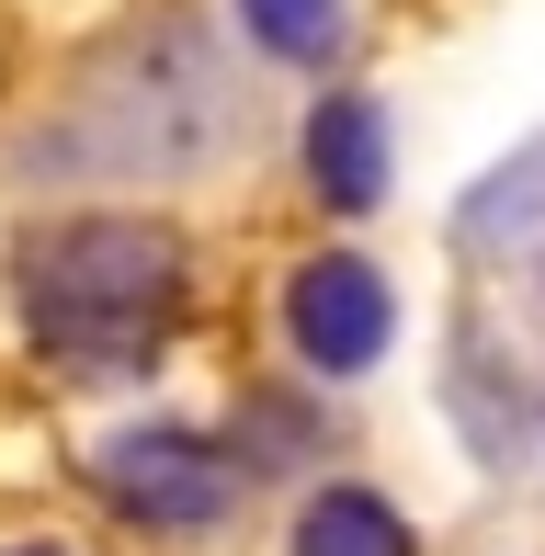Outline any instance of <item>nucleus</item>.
Wrapping results in <instances>:
<instances>
[{
	"label": "nucleus",
	"instance_id": "nucleus-2",
	"mask_svg": "<svg viewBox=\"0 0 545 556\" xmlns=\"http://www.w3.org/2000/svg\"><path fill=\"white\" fill-rule=\"evenodd\" d=\"M103 500L148 534H205L239 511V454L205 432H126L103 443Z\"/></svg>",
	"mask_w": 545,
	"mask_h": 556
},
{
	"label": "nucleus",
	"instance_id": "nucleus-6",
	"mask_svg": "<svg viewBox=\"0 0 545 556\" xmlns=\"http://www.w3.org/2000/svg\"><path fill=\"white\" fill-rule=\"evenodd\" d=\"M239 23H251L272 58H295V68L341 46V0H239Z\"/></svg>",
	"mask_w": 545,
	"mask_h": 556
},
{
	"label": "nucleus",
	"instance_id": "nucleus-7",
	"mask_svg": "<svg viewBox=\"0 0 545 556\" xmlns=\"http://www.w3.org/2000/svg\"><path fill=\"white\" fill-rule=\"evenodd\" d=\"M23 556H58V545H23Z\"/></svg>",
	"mask_w": 545,
	"mask_h": 556
},
{
	"label": "nucleus",
	"instance_id": "nucleus-1",
	"mask_svg": "<svg viewBox=\"0 0 545 556\" xmlns=\"http://www.w3.org/2000/svg\"><path fill=\"white\" fill-rule=\"evenodd\" d=\"M182 318V239L148 216H68L23 239V330L68 375H137Z\"/></svg>",
	"mask_w": 545,
	"mask_h": 556
},
{
	"label": "nucleus",
	"instance_id": "nucleus-4",
	"mask_svg": "<svg viewBox=\"0 0 545 556\" xmlns=\"http://www.w3.org/2000/svg\"><path fill=\"white\" fill-rule=\"evenodd\" d=\"M307 170H318V193H330L341 216L386 205V114L364 103V91H330L318 125H307Z\"/></svg>",
	"mask_w": 545,
	"mask_h": 556
},
{
	"label": "nucleus",
	"instance_id": "nucleus-5",
	"mask_svg": "<svg viewBox=\"0 0 545 556\" xmlns=\"http://www.w3.org/2000/svg\"><path fill=\"white\" fill-rule=\"evenodd\" d=\"M295 556H409V522L386 511L376 489H330V500H307V522H295Z\"/></svg>",
	"mask_w": 545,
	"mask_h": 556
},
{
	"label": "nucleus",
	"instance_id": "nucleus-3",
	"mask_svg": "<svg viewBox=\"0 0 545 556\" xmlns=\"http://www.w3.org/2000/svg\"><path fill=\"white\" fill-rule=\"evenodd\" d=\"M284 330H295V352H307L318 375H364L386 341H398L386 273H376V262H353V250L307 262V273H295V295H284Z\"/></svg>",
	"mask_w": 545,
	"mask_h": 556
}]
</instances>
